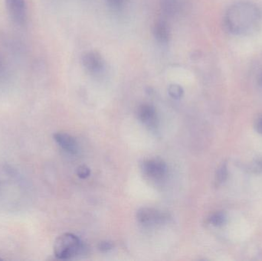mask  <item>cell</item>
<instances>
[{
	"mask_svg": "<svg viewBox=\"0 0 262 261\" xmlns=\"http://www.w3.org/2000/svg\"><path fill=\"white\" fill-rule=\"evenodd\" d=\"M84 68L92 74H98L104 69V61L102 57L96 52H89L82 57Z\"/></svg>",
	"mask_w": 262,
	"mask_h": 261,
	"instance_id": "cell-7",
	"label": "cell"
},
{
	"mask_svg": "<svg viewBox=\"0 0 262 261\" xmlns=\"http://www.w3.org/2000/svg\"><path fill=\"white\" fill-rule=\"evenodd\" d=\"M225 25L226 29L234 35H253L262 26L261 9L249 2L235 3L226 12Z\"/></svg>",
	"mask_w": 262,
	"mask_h": 261,
	"instance_id": "cell-1",
	"label": "cell"
},
{
	"mask_svg": "<svg viewBox=\"0 0 262 261\" xmlns=\"http://www.w3.org/2000/svg\"><path fill=\"white\" fill-rule=\"evenodd\" d=\"M91 174V170L87 165H80L78 169H77V175L78 177L81 179H86L89 177Z\"/></svg>",
	"mask_w": 262,
	"mask_h": 261,
	"instance_id": "cell-15",
	"label": "cell"
},
{
	"mask_svg": "<svg viewBox=\"0 0 262 261\" xmlns=\"http://www.w3.org/2000/svg\"><path fill=\"white\" fill-rule=\"evenodd\" d=\"M160 6L165 15L172 16L178 9V0H160Z\"/></svg>",
	"mask_w": 262,
	"mask_h": 261,
	"instance_id": "cell-11",
	"label": "cell"
},
{
	"mask_svg": "<svg viewBox=\"0 0 262 261\" xmlns=\"http://www.w3.org/2000/svg\"><path fill=\"white\" fill-rule=\"evenodd\" d=\"M209 222L214 226H222L226 222V216L222 212L215 213L209 218Z\"/></svg>",
	"mask_w": 262,
	"mask_h": 261,
	"instance_id": "cell-14",
	"label": "cell"
},
{
	"mask_svg": "<svg viewBox=\"0 0 262 261\" xmlns=\"http://www.w3.org/2000/svg\"><path fill=\"white\" fill-rule=\"evenodd\" d=\"M256 130L258 133L262 134V116L258 120L256 123Z\"/></svg>",
	"mask_w": 262,
	"mask_h": 261,
	"instance_id": "cell-19",
	"label": "cell"
},
{
	"mask_svg": "<svg viewBox=\"0 0 262 261\" xmlns=\"http://www.w3.org/2000/svg\"><path fill=\"white\" fill-rule=\"evenodd\" d=\"M6 10L11 19L18 26H25L28 21L26 0H5Z\"/></svg>",
	"mask_w": 262,
	"mask_h": 261,
	"instance_id": "cell-4",
	"label": "cell"
},
{
	"mask_svg": "<svg viewBox=\"0 0 262 261\" xmlns=\"http://www.w3.org/2000/svg\"><path fill=\"white\" fill-rule=\"evenodd\" d=\"M126 0H107V3L110 6L113 7H121V6L124 4Z\"/></svg>",
	"mask_w": 262,
	"mask_h": 261,
	"instance_id": "cell-17",
	"label": "cell"
},
{
	"mask_svg": "<svg viewBox=\"0 0 262 261\" xmlns=\"http://www.w3.org/2000/svg\"><path fill=\"white\" fill-rule=\"evenodd\" d=\"M137 219L142 225L152 226L166 223L169 219V214L151 208H142L137 213Z\"/></svg>",
	"mask_w": 262,
	"mask_h": 261,
	"instance_id": "cell-5",
	"label": "cell"
},
{
	"mask_svg": "<svg viewBox=\"0 0 262 261\" xmlns=\"http://www.w3.org/2000/svg\"><path fill=\"white\" fill-rule=\"evenodd\" d=\"M84 249L82 243L75 234L66 233L61 234L54 244V254L60 260H69L76 257Z\"/></svg>",
	"mask_w": 262,
	"mask_h": 261,
	"instance_id": "cell-3",
	"label": "cell"
},
{
	"mask_svg": "<svg viewBox=\"0 0 262 261\" xmlns=\"http://www.w3.org/2000/svg\"><path fill=\"white\" fill-rule=\"evenodd\" d=\"M54 139L58 146L67 153L76 154L78 151V144L75 138L66 133H56Z\"/></svg>",
	"mask_w": 262,
	"mask_h": 261,
	"instance_id": "cell-8",
	"label": "cell"
},
{
	"mask_svg": "<svg viewBox=\"0 0 262 261\" xmlns=\"http://www.w3.org/2000/svg\"><path fill=\"white\" fill-rule=\"evenodd\" d=\"M0 260H3V259H2L1 257H0Z\"/></svg>",
	"mask_w": 262,
	"mask_h": 261,
	"instance_id": "cell-21",
	"label": "cell"
},
{
	"mask_svg": "<svg viewBox=\"0 0 262 261\" xmlns=\"http://www.w3.org/2000/svg\"><path fill=\"white\" fill-rule=\"evenodd\" d=\"M154 35L157 41L161 44H166L170 38V32L167 24L163 21L156 22L154 28Z\"/></svg>",
	"mask_w": 262,
	"mask_h": 261,
	"instance_id": "cell-10",
	"label": "cell"
},
{
	"mask_svg": "<svg viewBox=\"0 0 262 261\" xmlns=\"http://www.w3.org/2000/svg\"><path fill=\"white\" fill-rule=\"evenodd\" d=\"M29 195L27 183L16 169L0 164V205L7 209H18Z\"/></svg>",
	"mask_w": 262,
	"mask_h": 261,
	"instance_id": "cell-2",
	"label": "cell"
},
{
	"mask_svg": "<svg viewBox=\"0 0 262 261\" xmlns=\"http://www.w3.org/2000/svg\"><path fill=\"white\" fill-rule=\"evenodd\" d=\"M137 116L143 124L148 127H154L157 121V112L150 104H142L137 110Z\"/></svg>",
	"mask_w": 262,
	"mask_h": 261,
	"instance_id": "cell-9",
	"label": "cell"
},
{
	"mask_svg": "<svg viewBox=\"0 0 262 261\" xmlns=\"http://www.w3.org/2000/svg\"><path fill=\"white\" fill-rule=\"evenodd\" d=\"M5 73H6V67H5L4 61L0 54V78H3L5 76Z\"/></svg>",
	"mask_w": 262,
	"mask_h": 261,
	"instance_id": "cell-18",
	"label": "cell"
},
{
	"mask_svg": "<svg viewBox=\"0 0 262 261\" xmlns=\"http://www.w3.org/2000/svg\"><path fill=\"white\" fill-rule=\"evenodd\" d=\"M168 93H169V96L173 99H180L183 97V89L181 86L178 85V84H171L168 88Z\"/></svg>",
	"mask_w": 262,
	"mask_h": 261,
	"instance_id": "cell-13",
	"label": "cell"
},
{
	"mask_svg": "<svg viewBox=\"0 0 262 261\" xmlns=\"http://www.w3.org/2000/svg\"><path fill=\"white\" fill-rule=\"evenodd\" d=\"M113 247L114 245L112 242H106V241L100 242L98 245V250L103 253L108 252L111 250L113 249Z\"/></svg>",
	"mask_w": 262,
	"mask_h": 261,
	"instance_id": "cell-16",
	"label": "cell"
},
{
	"mask_svg": "<svg viewBox=\"0 0 262 261\" xmlns=\"http://www.w3.org/2000/svg\"><path fill=\"white\" fill-rule=\"evenodd\" d=\"M142 170L148 177L152 179H161L166 176L167 167L162 159H151L142 163Z\"/></svg>",
	"mask_w": 262,
	"mask_h": 261,
	"instance_id": "cell-6",
	"label": "cell"
},
{
	"mask_svg": "<svg viewBox=\"0 0 262 261\" xmlns=\"http://www.w3.org/2000/svg\"><path fill=\"white\" fill-rule=\"evenodd\" d=\"M260 83H261V84L262 85V74L261 75V78H260Z\"/></svg>",
	"mask_w": 262,
	"mask_h": 261,
	"instance_id": "cell-20",
	"label": "cell"
},
{
	"mask_svg": "<svg viewBox=\"0 0 262 261\" xmlns=\"http://www.w3.org/2000/svg\"><path fill=\"white\" fill-rule=\"evenodd\" d=\"M228 176V170L227 165L226 163H223L221 167L219 168L218 171L216 173V176H215V182L218 185H221L222 183L225 182L227 179Z\"/></svg>",
	"mask_w": 262,
	"mask_h": 261,
	"instance_id": "cell-12",
	"label": "cell"
}]
</instances>
